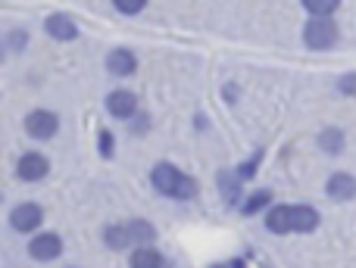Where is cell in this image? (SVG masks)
<instances>
[{"label": "cell", "instance_id": "1", "mask_svg": "<svg viewBox=\"0 0 356 268\" xmlns=\"http://www.w3.org/2000/svg\"><path fill=\"white\" fill-rule=\"evenodd\" d=\"M266 228L272 234H309L319 228V212L313 206H288V203H278V206L266 209Z\"/></svg>", "mask_w": 356, "mask_h": 268}, {"label": "cell", "instance_id": "2", "mask_svg": "<svg viewBox=\"0 0 356 268\" xmlns=\"http://www.w3.org/2000/svg\"><path fill=\"white\" fill-rule=\"evenodd\" d=\"M150 181L169 200H191L197 194V181L191 175H184L181 169H175L172 162H156L150 171Z\"/></svg>", "mask_w": 356, "mask_h": 268}, {"label": "cell", "instance_id": "3", "mask_svg": "<svg viewBox=\"0 0 356 268\" xmlns=\"http://www.w3.org/2000/svg\"><path fill=\"white\" fill-rule=\"evenodd\" d=\"M338 25L332 16H309V22L303 25V41L313 50H328L338 44Z\"/></svg>", "mask_w": 356, "mask_h": 268}, {"label": "cell", "instance_id": "4", "mask_svg": "<svg viewBox=\"0 0 356 268\" xmlns=\"http://www.w3.org/2000/svg\"><path fill=\"white\" fill-rule=\"evenodd\" d=\"M63 253V237L54 231H41L29 240V256L35 262H50V259H60Z\"/></svg>", "mask_w": 356, "mask_h": 268}, {"label": "cell", "instance_id": "5", "mask_svg": "<svg viewBox=\"0 0 356 268\" xmlns=\"http://www.w3.org/2000/svg\"><path fill=\"white\" fill-rule=\"evenodd\" d=\"M25 131L38 140H50L60 131V116L50 110H31L29 116H25Z\"/></svg>", "mask_w": 356, "mask_h": 268}, {"label": "cell", "instance_id": "6", "mask_svg": "<svg viewBox=\"0 0 356 268\" xmlns=\"http://www.w3.org/2000/svg\"><path fill=\"white\" fill-rule=\"evenodd\" d=\"M41 221H44V209L38 206V203H19L10 212V225H13V231H19V234L38 231Z\"/></svg>", "mask_w": 356, "mask_h": 268}, {"label": "cell", "instance_id": "7", "mask_svg": "<svg viewBox=\"0 0 356 268\" xmlns=\"http://www.w3.org/2000/svg\"><path fill=\"white\" fill-rule=\"evenodd\" d=\"M106 112H110L113 119L131 122V119L138 116V97L131 91H125V87H119V91L106 94Z\"/></svg>", "mask_w": 356, "mask_h": 268}, {"label": "cell", "instance_id": "8", "mask_svg": "<svg viewBox=\"0 0 356 268\" xmlns=\"http://www.w3.org/2000/svg\"><path fill=\"white\" fill-rule=\"evenodd\" d=\"M16 175L22 181H41V178L50 175V159L44 153H22L16 165Z\"/></svg>", "mask_w": 356, "mask_h": 268}, {"label": "cell", "instance_id": "9", "mask_svg": "<svg viewBox=\"0 0 356 268\" xmlns=\"http://www.w3.org/2000/svg\"><path fill=\"white\" fill-rule=\"evenodd\" d=\"M44 31H47L54 41H75L79 37V22H75L69 12H50L44 19Z\"/></svg>", "mask_w": 356, "mask_h": 268}, {"label": "cell", "instance_id": "10", "mask_svg": "<svg viewBox=\"0 0 356 268\" xmlns=\"http://www.w3.org/2000/svg\"><path fill=\"white\" fill-rule=\"evenodd\" d=\"M325 194L332 196V200H353L356 196V178L353 175H347V171H334L332 178H328V184H325Z\"/></svg>", "mask_w": 356, "mask_h": 268}, {"label": "cell", "instance_id": "11", "mask_svg": "<svg viewBox=\"0 0 356 268\" xmlns=\"http://www.w3.org/2000/svg\"><path fill=\"white\" fill-rule=\"evenodd\" d=\"M106 69H110L116 78H125V75H131L138 69V56L125 47H116L110 56H106Z\"/></svg>", "mask_w": 356, "mask_h": 268}, {"label": "cell", "instance_id": "12", "mask_svg": "<svg viewBox=\"0 0 356 268\" xmlns=\"http://www.w3.org/2000/svg\"><path fill=\"white\" fill-rule=\"evenodd\" d=\"M129 265L131 268H166V256L154 246H135L129 256Z\"/></svg>", "mask_w": 356, "mask_h": 268}, {"label": "cell", "instance_id": "13", "mask_svg": "<svg viewBox=\"0 0 356 268\" xmlns=\"http://www.w3.org/2000/svg\"><path fill=\"white\" fill-rule=\"evenodd\" d=\"M104 244L110 246V250H125V246L135 244V240H131V231H129V221L106 228V231H104Z\"/></svg>", "mask_w": 356, "mask_h": 268}, {"label": "cell", "instance_id": "14", "mask_svg": "<svg viewBox=\"0 0 356 268\" xmlns=\"http://www.w3.org/2000/svg\"><path fill=\"white\" fill-rule=\"evenodd\" d=\"M272 206H275V203H272V190H253V194L244 200L241 212H244V215H257V212H263V209H272Z\"/></svg>", "mask_w": 356, "mask_h": 268}, {"label": "cell", "instance_id": "15", "mask_svg": "<svg viewBox=\"0 0 356 268\" xmlns=\"http://www.w3.org/2000/svg\"><path fill=\"white\" fill-rule=\"evenodd\" d=\"M129 231H131V240H135L138 246H150V244H154V237H156L154 225H150V221H144V219H131L129 221Z\"/></svg>", "mask_w": 356, "mask_h": 268}, {"label": "cell", "instance_id": "16", "mask_svg": "<svg viewBox=\"0 0 356 268\" xmlns=\"http://www.w3.org/2000/svg\"><path fill=\"white\" fill-rule=\"evenodd\" d=\"M219 181H222V196H225V203H234V200H238L241 181H244V178H241L238 171H222Z\"/></svg>", "mask_w": 356, "mask_h": 268}, {"label": "cell", "instance_id": "17", "mask_svg": "<svg viewBox=\"0 0 356 268\" xmlns=\"http://www.w3.org/2000/svg\"><path fill=\"white\" fill-rule=\"evenodd\" d=\"M319 146L325 153H341L344 150V131H338V128H325L319 134Z\"/></svg>", "mask_w": 356, "mask_h": 268}, {"label": "cell", "instance_id": "18", "mask_svg": "<svg viewBox=\"0 0 356 268\" xmlns=\"http://www.w3.org/2000/svg\"><path fill=\"white\" fill-rule=\"evenodd\" d=\"M309 16H332L334 10L341 6V0H303Z\"/></svg>", "mask_w": 356, "mask_h": 268}, {"label": "cell", "instance_id": "19", "mask_svg": "<svg viewBox=\"0 0 356 268\" xmlns=\"http://www.w3.org/2000/svg\"><path fill=\"white\" fill-rule=\"evenodd\" d=\"M113 6L119 12H125V16H135V12H141L147 6V0H113Z\"/></svg>", "mask_w": 356, "mask_h": 268}, {"label": "cell", "instance_id": "20", "mask_svg": "<svg viewBox=\"0 0 356 268\" xmlns=\"http://www.w3.org/2000/svg\"><path fill=\"white\" fill-rule=\"evenodd\" d=\"M97 146H100V153L104 156H113V131H100V137H97Z\"/></svg>", "mask_w": 356, "mask_h": 268}, {"label": "cell", "instance_id": "21", "mask_svg": "<svg viewBox=\"0 0 356 268\" xmlns=\"http://www.w3.org/2000/svg\"><path fill=\"white\" fill-rule=\"evenodd\" d=\"M6 41H10L13 50H22L25 44H29V35H25V31H10V37H6Z\"/></svg>", "mask_w": 356, "mask_h": 268}, {"label": "cell", "instance_id": "22", "mask_svg": "<svg viewBox=\"0 0 356 268\" xmlns=\"http://www.w3.org/2000/svg\"><path fill=\"white\" fill-rule=\"evenodd\" d=\"M341 91H356V75H350V78H341Z\"/></svg>", "mask_w": 356, "mask_h": 268}, {"label": "cell", "instance_id": "23", "mask_svg": "<svg viewBox=\"0 0 356 268\" xmlns=\"http://www.w3.org/2000/svg\"><path fill=\"white\" fill-rule=\"evenodd\" d=\"M213 268H244V262H241V259H232V262H225V265H213Z\"/></svg>", "mask_w": 356, "mask_h": 268}, {"label": "cell", "instance_id": "24", "mask_svg": "<svg viewBox=\"0 0 356 268\" xmlns=\"http://www.w3.org/2000/svg\"><path fill=\"white\" fill-rule=\"evenodd\" d=\"M69 268H79V265H69Z\"/></svg>", "mask_w": 356, "mask_h": 268}]
</instances>
